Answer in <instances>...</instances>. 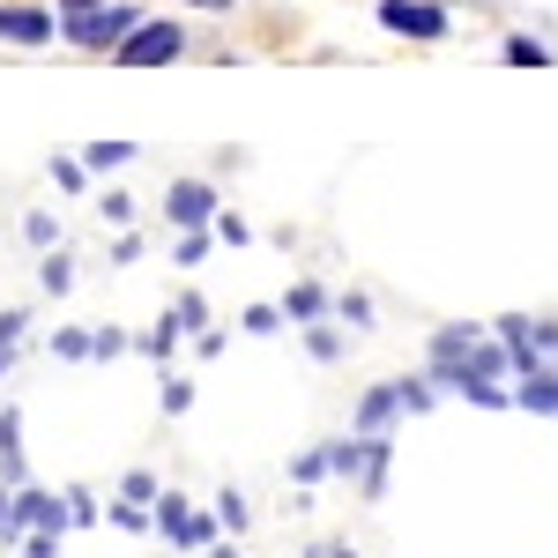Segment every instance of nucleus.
<instances>
[{"label":"nucleus","mask_w":558,"mask_h":558,"mask_svg":"<svg viewBox=\"0 0 558 558\" xmlns=\"http://www.w3.org/2000/svg\"><path fill=\"white\" fill-rule=\"evenodd\" d=\"M216 246H254V223H246V216H216Z\"/></svg>","instance_id":"obj_33"},{"label":"nucleus","mask_w":558,"mask_h":558,"mask_svg":"<svg viewBox=\"0 0 558 558\" xmlns=\"http://www.w3.org/2000/svg\"><path fill=\"white\" fill-rule=\"evenodd\" d=\"M38 291H45V299H68V291H75V260L60 254V246L38 260Z\"/></svg>","instance_id":"obj_17"},{"label":"nucleus","mask_w":558,"mask_h":558,"mask_svg":"<svg viewBox=\"0 0 558 558\" xmlns=\"http://www.w3.org/2000/svg\"><path fill=\"white\" fill-rule=\"evenodd\" d=\"M336 320H350V328H373V299H365V291H343V299H336Z\"/></svg>","instance_id":"obj_34"},{"label":"nucleus","mask_w":558,"mask_h":558,"mask_svg":"<svg viewBox=\"0 0 558 558\" xmlns=\"http://www.w3.org/2000/svg\"><path fill=\"white\" fill-rule=\"evenodd\" d=\"M179 320H186V328H194V336H202V328H209V305H202V291H179Z\"/></svg>","instance_id":"obj_35"},{"label":"nucleus","mask_w":558,"mask_h":558,"mask_svg":"<svg viewBox=\"0 0 558 558\" xmlns=\"http://www.w3.org/2000/svg\"><path fill=\"white\" fill-rule=\"evenodd\" d=\"M89 350H97V328H52V357H68V365H83Z\"/></svg>","instance_id":"obj_20"},{"label":"nucleus","mask_w":558,"mask_h":558,"mask_svg":"<svg viewBox=\"0 0 558 558\" xmlns=\"http://www.w3.org/2000/svg\"><path fill=\"white\" fill-rule=\"evenodd\" d=\"M8 365H15V350H0V380H8Z\"/></svg>","instance_id":"obj_43"},{"label":"nucleus","mask_w":558,"mask_h":558,"mask_svg":"<svg viewBox=\"0 0 558 558\" xmlns=\"http://www.w3.org/2000/svg\"><path fill=\"white\" fill-rule=\"evenodd\" d=\"M0 484H31V470H23V410L15 402H0Z\"/></svg>","instance_id":"obj_9"},{"label":"nucleus","mask_w":558,"mask_h":558,"mask_svg":"<svg viewBox=\"0 0 558 558\" xmlns=\"http://www.w3.org/2000/svg\"><path fill=\"white\" fill-rule=\"evenodd\" d=\"M134 31H142V15H134L128 0H105V8H89V15H60V38L83 45V52H120Z\"/></svg>","instance_id":"obj_1"},{"label":"nucleus","mask_w":558,"mask_h":558,"mask_svg":"<svg viewBox=\"0 0 558 558\" xmlns=\"http://www.w3.org/2000/svg\"><path fill=\"white\" fill-rule=\"evenodd\" d=\"M157 402H165V417H186V410H194V380H179V373H165V387H157Z\"/></svg>","instance_id":"obj_26"},{"label":"nucleus","mask_w":558,"mask_h":558,"mask_svg":"<svg viewBox=\"0 0 558 558\" xmlns=\"http://www.w3.org/2000/svg\"><path fill=\"white\" fill-rule=\"evenodd\" d=\"M15 558H23V551H15Z\"/></svg>","instance_id":"obj_45"},{"label":"nucleus","mask_w":558,"mask_h":558,"mask_svg":"<svg viewBox=\"0 0 558 558\" xmlns=\"http://www.w3.org/2000/svg\"><path fill=\"white\" fill-rule=\"evenodd\" d=\"M454 395H462L470 410H514V387H507V380H462Z\"/></svg>","instance_id":"obj_18"},{"label":"nucleus","mask_w":558,"mask_h":558,"mask_svg":"<svg viewBox=\"0 0 558 558\" xmlns=\"http://www.w3.org/2000/svg\"><path fill=\"white\" fill-rule=\"evenodd\" d=\"M186 336H194V328H186V320H179V305H165V313H157V328H149V336H142V357H157V365H172V350L186 343Z\"/></svg>","instance_id":"obj_10"},{"label":"nucleus","mask_w":558,"mask_h":558,"mask_svg":"<svg viewBox=\"0 0 558 558\" xmlns=\"http://www.w3.org/2000/svg\"><path fill=\"white\" fill-rule=\"evenodd\" d=\"M239 328H246V336H276V328H283V305H246Z\"/></svg>","instance_id":"obj_31"},{"label":"nucleus","mask_w":558,"mask_h":558,"mask_svg":"<svg viewBox=\"0 0 558 558\" xmlns=\"http://www.w3.org/2000/svg\"><path fill=\"white\" fill-rule=\"evenodd\" d=\"M484 336H492V328H476V320H447V328H439V336L425 343V373H432L439 387H447V395H454V387L470 380L476 343H484Z\"/></svg>","instance_id":"obj_2"},{"label":"nucleus","mask_w":558,"mask_h":558,"mask_svg":"<svg viewBox=\"0 0 558 558\" xmlns=\"http://www.w3.org/2000/svg\"><path fill=\"white\" fill-rule=\"evenodd\" d=\"M514 410H529V417H558V373H521Z\"/></svg>","instance_id":"obj_12"},{"label":"nucleus","mask_w":558,"mask_h":558,"mask_svg":"<svg viewBox=\"0 0 558 558\" xmlns=\"http://www.w3.org/2000/svg\"><path fill=\"white\" fill-rule=\"evenodd\" d=\"M209 246H216V223H209V231H179V268H202Z\"/></svg>","instance_id":"obj_29"},{"label":"nucleus","mask_w":558,"mask_h":558,"mask_svg":"<svg viewBox=\"0 0 558 558\" xmlns=\"http://www.w3.org/2000/svg\"><path fill=\"white\" fill-rule=\"evenodd\" d=\"M305 357L336 365V357H343V328H336V320H313V328H305Z\"/></svg>","instance_id":"obj_19"},{"label":"nucleus","mask_w":558,"mask_h":558,"mask_svg":"<svg viewBox=\"0 0 558 558\" xmlns=\"http://www.w3.org/2000/svg\"><path fill=\"white\" fill-rule=\"evenodd\" d=\"M83 179H89L83 157H52V186H60V194H83Z\"/></svg>","instance_id":"obj_32"},{"label":"nucleus","mask_w":558,"mask_h":558,"mask_svg":"<svg viewBox=\"0 0 558 558\" xmlns=\"http://www.w3.org/2000/svg\"><path fill=\"white\" fill-rule=\"evenodd\" d=\"M320 476H328V447H305L299 462H291V484H299V492H313Z\"/></svg>","instance_id":"obj_27"},{"label":"nucleus","mask_w":558,"mask_h":558,"mask_svg":"<svg viewBox=\"0 0 558 558\" xmlns=\"http://www.w3.org/2000/svg\"><path fill=\"white\" fill-rule=\"evenodd\" d=\"M328 291H320V283H291V291H283V320H299V328H313V320H328Z\"/></svg>","instance_id":"obj_13"},{"label":"nucleus","mask_w":558,"mask_h":558,"mask_svg":"<svg viewBox=\"0 0 558 558\" xmlns=\"http://www.w3.org/2000/svg\"><path fill=\"white\" fill-rule=\"evenodd\" d=\"M15 521L38 536V529H52V536H68L75 521H68V492H38V484H23L15 492Z\"/></svg>","instance_id":"obj_7"},{"label":"nucleus","mask_w":558,"mask_h":558,"mask_svg":"<svg viewBox=\"0 0 558 558\" xmlns=\"http://www.w3.org/2000/svg\"><path fill=\"white\" fill-rule=\"evenodd\" d=\"M387 476H395V439H387V432H373V439H365V476H357V499H380Z\"/></svg>","instance_id":"obj_11"},{"label":"nucleus","mask_w":558,"mask_h":558,"mask_svg":"<svg viewBox=\"0 0 558 558\" xmlns=\"http://www.w3.org/2000/svg\"><path fill=\"white\" fill-rule=\"evenodd\" d=\"M23 336H31V313L23 305H0V350H23Z\"/></svg>","instance_id":"obj_30"},{"label":"nucleus","mask_w":558,"mask_h":558,"mask_svg":"<svg viewBox=\"0 0 558 558\" xmlns=\"http://www.w3.org/2000/svg\"><path fill=\"white\" fill-rule=\"evenodd\" d=\"M83 165L89 172H120V165H134V142H89Z\"/></svg>","instance_id":"obj_22"},{"label":"nucleus","mask_w":558,"mask_h":558,"mask_svg":"<svg viewBox=\"0 0 558 558\" xmlns=\"http://www.w3.org/2000/svg\"><path fill=\"white\" fill-rule=\"evenodd\" d=\"M60 15H89V8H105V0H52Z\"/></svg>","instance_id":"obj_40"},{"label":"nucleus","mask_w":558,"mask_h":558,"mask_svg":"<svg viewBox=\"0 0 558 558\" xmlns=\"http://www.w3.org/2000/svg\"><path fill=\"white\" fill-rule=\"evenodd\" d=\"M499 60H507V68H551V45H536V38H507V45H499Z\"/></svg>","instance_id":"obj_23"},{"label":"nucleus","mask_w":558,"mask_h":558,"mask_svg":"<svg viewBox=\"0 0 558 558\" xmlns=\"http://www.w3.org/2000/svg\"><path fill=\"white\" fill-rule=\"evenodd\" d=\"M194 8H231V0H194Z\"/></svg>","instance_id":"obj_44"},{"label":"nucleus","mask_w":558,"mask_h":558,"mask_svg":"<svg viewBox=\"0 0 558 558\" xmlns=\"http://www.w3.org/2000/svg\"><path fill=\"white\" fill-rule=\"evenodd\" d=\"M380 23L395 38H417V45L447 38V8H439V0H380Z\"/></svg>","instance_id":"obj_5"},{"label":"nucleus","mask_w":558,"mask_h":558,"mask_svg":"<svg viewBox=\"0 0 558 558\" xmlns=\"http://www.w3.org/2000/svg\"><path fill=\"white\" fill-rule=\"evenodd\" d=\"M202 558H246V551H239V536H223V544H216V551H202Z\"/></svg>","instance_id":"obj_41"},{"label":"nucleus","mask_w":558,"mask_h":558,"mask_svg":"<svg viewBox=\"0 0 558 558\" xmlns=\"http://www.w3.org/2000/svg\"><path fill=\"white\" fill-rule=\"evenodd\" d=\"M23 521H15V484H0V551H23Z\"/></svg>","instance_id":"obj_25"},{"label":"nucleus","mask_w":558,"mask_h":558,"mask_svg":"<svg viewBox=\"0 0 558 558\" xmlns=\"http://www.w3.org/2000/svg\"><path fill=\"white\" fill-rule=\"evenodd\" d=\"M105 223H112V231H128V223H134V202H128V194H120V186L105 194Z\"/></svg>","instance_id":"obj_37"},{"label":"nucleus","mask_w":558,"mask_h":558,"mask_svg":"<svg viewBox=\"0 0 558 558\" xmlns=\"http://www.w3.org/2000/svg\"><path fill=\"white\" fill-rule=\"evenodd\" d=\"M68 521H75V529H97V521H105V499H97L89 484H68Z\"/></svg>","instance_id":"obj_21"},{"label":"nucleus","mask_w":558,"mask_h":558,"mask_svg":"<svg viewBox=\"0 0 558 558\" xmlns=\"http://www.w3.org/2000/svg\"><path fill=\"white\" fill-rule=\"evenodd\" d=\"M60 544H68V536H52V529H38V536H23V558H60Z\"/></svg>","instance_id":"obj_38"},{"label":"nucleus","mask_w":558,"mask_h":558,"mask_svg":"<svg viewBox=\"0 0 558 558\" xmlns=\"http://www.w3.org/2000/svg\"><path fill=\"white\" fill-rule=\"evenodd\" d=\"M328 476H343V484L365 476V439H357V432H350V439H328Z\"/></svg>","instance_id":"obj_16"},{"label":"nucleus","mask_w":558,"mask_h":558,"mask_svg":"<svg viewBox=\"0 0 558 558\" xmlns=\"http://www.w3.org/2000/svg\"><path fill=\"white\" fill-rule=\"evenodd\" d=\"M128 336H120V328H97V350H89V357H97V365H112V357H128Z\"/></svg>","instance_id":"obj_36"},{"label":"nucleus","mask_w":558,"mask_h":558,"mask_svg":"<svg viewBox=\"0 0 558 558\" xmlns=\"http://www.w3.org/2000/svg\"><path fill=\"white\" fill-rule=\"evenodd\" d=\"M112 260H120V268H128V260H142V239H134V231H120V239H112Z\"/></svg>","instance_id":"obj_39"},{"label":"nucleus","mask_w":558,"mask_h":558,"mask_svg":"<svg viewBox=\"0 0 558 558\" xmlns=\"http://www.w3.org/2000/svg\"><path fill=\"white\" fill-rule=\"evenodd\" d=\"M165 216H172V231H209L216 216H223V202H216L209 179H172L165 186Z\"/></svg>","instance_id":"obj_4"},{"label":"nucleus","mask_w":558,"mask_h":558,"mask_svg":"<svg viewBox=\"0 0 558 558\" xmlns=\"http://www.w3.org/2000/svg\"><path fill=\"white\" fill-rule=\"evenodd\" d=\"M23 239H31L38 254H52V246H60V216H52V209H31V216H23Z\"/></svg>","instance_id":"obj_24"},{"label":"nucleus","mask_w":558,"mask_h":558,"mask_svg":"<svg viewBox=\"0 0 558 558\" xmlns=\"http://www.w3.org/2000/svg\"><path fill=\"white\" fill-rule=\"evenodd\" d=\"M120 499H142V507H157V499H165V484H157L149 470H128V476H120Z\"/></svg>","instance_id":"obj_28"},{"label":"nucleus","mask_w":558,"mask_h":558,"mask_svg":"<svg viewBox=\"0 0 558 558\" xmlns=\"http://www.w3.org/2000/svg\"><path fill=\"white\" fill-rule=\"evenodd\" d=\"M179 52H186V31H179L172 15H157V23H142L112 60H120V68H172Z\"/></svg>","instance_id":"obj_3"},{"label":"nucleus","mask_w":558,"mask_h":558,"mask_svg":"<svg viewBox=\"0 0 558 558\" xmlns=\"http://www.w3.org/2000/svg\"><path fill=\"white\" fill-rule=\"evenodd\" d=\"M320 558H365V551H350V544H328V551H320Z\"/></svg>","instance_id":"obj_42"},{"label":"nucleus","mask_w":558,"mask_h":558,"mask_svg":"<svg viewBox=\"0 0 558 558\" xmlns=\"http://www.w3.org/2000/svg\"><path fill=\"white\" fill-rule=\"evenodd\" d=\"M105 521H112L120 536H157V507H142V499H112Z\"/></svg>","instance_id":"obj_14"},{"label":"nucleus","mask_w":558,"mask_h":558,"mask_svg":"<svg viewBox=\"0 0 558 558\" xmlns=\"http://www.w3.org/2000/svg\"><path fill=\"white\" fill-rule=\"evenodd\" d=\"M216 521H223V536H246V529H254V499H246L239 484H223V492H216Z\"/></svg>","instance_id":"obj_15"},{"label":"nucleus","mask_w":558,"mask_h":558,"mask_svg":"<svg viewBox=\"0 0 558 558\" xmlns=\"http://www.w3.org/2000/svg\"><path fill=\"white\" fill-rule=\"evenodd\" d=\"M52 31H60V8H8L0 0V38L8 45H45Z\"/></svg>","instance_id":"obj_8"},{"label":"nucleus","mask_w":558,"mask_h":558,"mask_svg":"<svg viewBox=\"0 0 558 558\" xmlns=\"http://www.w3.org/2000/svg\"><path fill=\"white\" fill-rule=\"evenodd\" d=\"M395 417H410V410H402V380H380V387H365V395H357L350 432H357V439H373V432H395Z\"/></svg>","instance_id":"obj_6"}]
</instances>
